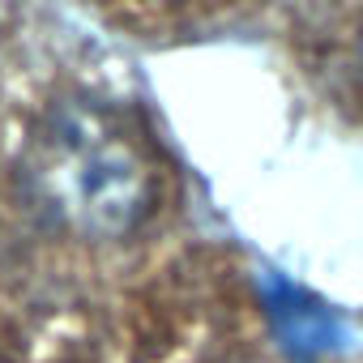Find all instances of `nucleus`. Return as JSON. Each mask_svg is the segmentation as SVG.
Wrapping results in <instances>:
<instances>
[{"instance_id":"7ed1b4c3","label":"nucleus","mask_w":363,"mask_h":363,"mask_svg":"<svg viewBox=\"0 0 363 363\" xmlns=\"http://www.w3.org/2000/svg\"><path fill=\"white\" fill-rule=\"evenodd\" d=\"M120 5H133V9H175V5H193V0H120Z\"/></svg>"},{"instance_id":"f03ea898","label":"nucleus","mask_w":363,"mask_h":363,"mask_svg":"<svg viewBox=\"0 0 363 363\" xmlns=\"http://www.w3.org/2000/svg\"><path fill=\"white\" fill-rule=\"evenodd\" d=\"M333 65L346 77V90L363 103V0H337L329 30Z\"/></svg>"},{"instance_id":"f257e3e1","label":"nucleus","mask_w":363,"mask_h":363,"mask_svg":"<svg viewBox=\"0 0 363 363\" xmlns=\"http://www.w3.org/2000/svg\"><path fill=\"white\" fill-rule=\"evenodd\" d=\"M22 223L65 248L133 240L158 210V158L141 128L103 99L48 103L13 154Z\"/></svg>"}]
</instances>
